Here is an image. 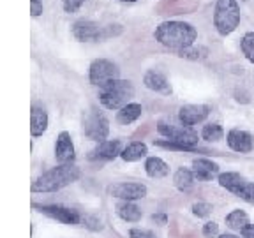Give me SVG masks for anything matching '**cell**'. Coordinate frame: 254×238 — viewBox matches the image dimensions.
<instances>
[{"instance_id": "1", "label": "cell", "mask_w": 254, "mask_h": 238, "mask_svg": "<svg viewBox=\"0 0 254 238\" xmlns=\"http://www.w3.org/2000/svg\"><path fill=\"white\" fill-rule=\"evenodd\" d=\"M154 39L164 48L180 53L187 48L194 46L198 41V30L192 23L182 20H166L155 27Z\"/></svg>"}, {"instance_id": "2", "label": "cell", "mask_w": 254, "mask_h": 238, "mask_svg": "<svg viewBox=\"0 0 254 238\" xmlns=\"http://www.w3.org/2000/svg\"><path fill=\"white\" fill-rule=\"evenodd\" d=\"M81 177V170L74 163L69 164H59L52 170L44 171L39 175L34 183H32V192H57L62 190L64 187L71 185Z\"/></svg>"}, {"instance_id": "3", "label": "cell", "mask_w": 254, "mask_h": 238, "mask_svg": "<svg viewBox=\"0 0 254 238\" xmlns=\"http://www.w3.org/2000/svg\"><path fill=\"white\" fill-rule=\"evenodd\" d=\"M242 21V12L238 0H215L214 5V27L219 36H231Z\"/></svg>"}, {"instance_id": "4", "label": "cell", "mask_w": 254, "mask_h": 238, "mask_svg": "<svg viewBox=\"0 0 254 238\" xmlns=\"http://www.w3.org/2000/svg\"><path fill=\"white\" fill-rule=\"evenodd\" d=\"M72 37L79 43H97V41H106L110 37H115L122 34L120 25H99L92 20H78L71 27Z\"/></svg>"}, {"instance_id": "5", "label": "cell", "mask_w": 254, "mask_h": 238, "mask_svg": "<svg viewBox=\"0 0 254 238\" xmlns=\"http://www.w3.org/2000/svg\"><path fill=\"white\" fill-rule=\"evenodd\" d=\"M134 97V85L129 79H117L108 87L99 90V103L106 110L119 111L129 103H132Z\"/></svg>"}, {"instance_id": "6", "label": "cell", "mask_w": 254, "mask_h": 238, "mask_svg": "<svg viewBox=\"0 0 254 238\" xmlns=\"http://www.w3.org/2000/svg\"><path fill=\"white\" fill-rule=\"evenodd\" d=\"M157 132L161 136H164V139H168L173 145H179V147H186V148H196L199 138L198 132L192 129V127H186V125H173V123L168 122H157Z\"/></svg>"}, {"instance_id": "7", "label": "cell", "mask_w": 254, "mask_h": 238, "mask_svg": "<svg viewBox=\"0 0 254 238\" xmlns=\"http://www.w3.org/2000/svg\"><path fill=\"white\" fill-rule=\"evenodd\" d=\"M117 79H120V69L115 62H111L108 59L92 60L90 67H88V81L94 87L104 88Z\"/></svg>"}, {"instance_id": "8", "label": "cell", "mask_w": 254, "mask_h": 238, "mask_svg": "<svg viewBox=\"0 0 254 238\" xmlns=\"http://www.w3.org/2000/svg\"><path fill=\"white\" fill-rule=\"evenodd\" d=\"M83 132L88 139L95 143H103L110 136V120L103 111L92 108L83 117Z\"/></svg>"}, {"instance_id": "9", "label": "cell", "mask_w": 254, "mask_h": 238, "mask_svg": "<svg viewBox=\"0 0 254 238\" xmlns=\"http://www.w3.org/2000/svg\"><path fill=\"white\" fill-rule=\"evenodd\" d=\"M212 108L208 104H186L179 110V122L186 127L198 125L210 115Z\"/></svg>"}, {"instance_id": "10", "label": "cell", "mask_w": 254, "mask_h": 238, "mask_svg": "<svg viewBox=\"0 0 254 238\" xmlns=\"http://www.w3.org/2000/svg\"><path fill=\"white\" fill-rule=\"evenodd\" d=\"M36 208H39V212H43L48 217L55 219L62 224H67V226H76L81 221V215L78 212L62 205H36Z\"/></svg>"}, {"instance_id": "11", "label": "cell", "mask_w": 254, "mask_h": 238, "mask_svg": "<svg viewBox=\"0 0 254 238\" xmlns=\"http://www.w3.org/2000/svg\"><path fill=\"white\" fill-rule=\"evenodd\" d=\"M148 189L145 183L138 182H120L110 189V194L115 196L124 201H136V199H143L147 196Z\"/></svg>"}, {"instance_id": "12", "label": "cell", "mask_w": 254, "mask_h": 238, "mask_svg": "<svg viewBox=\"0 0 254 238\" xmlns=\"http://www.w3.org/2000/svg\"><path fill=\"white\" fill-rule=\"evenodd\" d=\"M122 141L120 139H106L97 143V147L88 152V161H113L122 154Z\"/></svg>"}, {"instance_id": "13", "label": "cell", "mask_w": 254, "mask_h": 238, "mask_svg": "<svg viewBox=\"0 0 254 238\" xmlns=\"http://www.w3.org/2000/svg\"><path fill=\"white\" fill-rule=\"evenodd\" d=\"M226 143L228 147L233 152H238V154H251L254 148V138L251 132L244 131V129H231L226 134Z\"/></svg>"}, {"instance_id": "14", "label": "cell", "mask_w": 254, "mask_h": 238, "mask_svg": "<svg viewBox=\"0 0 254 238\" xmlns=\"http://www.w3.org/2000/svg\"><path fill=\"white\" fill-rule=\"evenodd\" d=\"M55 159L59 164H69L74 163L76 159V150H74V143L72 138L67 131H62L57 136L55 141Z\"/></svg>"}, {"instance_id": "15", "label": "cell", "mask_w": 254, "mask_h": 238, "mask_svg": "<svg viewBox=\"0 0 254 238\" xmlns=\"http://www.w3.org/2000/svg\"><path fill=\"white\" fill-rule=\"evenodd\" d=\"M192 173H194L196 180L198 182H208V180L215 178V177H219V164L214 163L212 159L208 157H196L194 161H192Z\"/></svg>"}, {"instance_id": "16", "label": "cell", "mask_w": 254, "mask_h": 238, "mask_svg": "<svg viewBox=\"0 0 254 238\" xmlns=\"http://www.w3.org/2000/svg\"><path fill=\"white\" fill-rule=\"evenodd\" d=\"M143 85L148 88V90L155 92V94H161V95H170L173 92L170 85V79L163 74L161 71L157 69H150V71L145 72L143 76Z\"/></svg>"}, {"instance_id": "17", "label": "cell", "mask_w": 254, "mask_h": 238, "mask_svg": "<svg viewBox=\"0 0 254 238\" xmlns=\"http://www.w3.org/2000/svg\"><path fill=\"white\" fill-rule=\"evenodd\" d=\"M48 123H50V119H48V111L44 110V106L41 104H32L30 110V134L32 138H39L46 132Z\"/></svg>"}, {"instance_id": "18", "label": "cell", "mask_w": 254, "mask_h": 238, "mask_svg": "<svg viewBox=\"0 0 254 238\" xmlns=\"http://www.w3.org/2000/svg\"><path fill=\"white\" fill-rule=\"evenodd\" d=\"M217 182L222 189L230 190L231 194L240 196L249 180H246V177H242L240 173H235V171H224L217 177Z\"/></svg>"}, {"instance_id": "19", "label": "cell", "mask_w": 254, "mask_h": 238, "mask_svg": "<svg viewBox=\"0 0 254 238\" xmlns=\"http://www.w3.org/2000/svg\"><path fill=\"white\" fill-rule=\"evenodd\" d=\"M148 154V147L143 141H131L127 147H124L120 159L126 163H138L141 159H145Z\"/></svg>"}, {"instance_id": "20", "label": "cell", "mask_w": 254, "mask_h": 238, "mask_svg": "<svg viewBox=\"0 0 254 238\" xmlns=\"http://www.w3.org/2000/svg\"><path fill=\"white\" fill-rule=\"evenodd\" d=\"M145 171H147L150 178H164V177L170 175V166L161 157L152 155V157H147V161H145Z\"/></svg>"}, {"instance_id": "21", "label": "cell", "mask_w": 254, "mask_h": 238, "mask_svg": "<svg viewBox=\"0 0 254 238\" xmlns=\"http://www.w3.org/2000/svg\"><path fill=\"white\" fill-rule=\"evenodd\" d=\"M143 113V108L139 103H129L127 106H124L122 110L117 111V122L120 123V125H131L132 122H136V120L141 117Z\"/></svg>"}, {"instance_id": "22", "label": "cell", "mask_w": 254, "mask_h": 238, "mask_svg": "<svg viewBox=\"0 0 254 238\" xmlns=\"http://www.w3.org/2000/svg\"><path fill=\"white\" fill-rule=\"evenodd\" d=\"M196 182V177L194 173H192V170L190 168H179V170L175 171L173 175V183L175 187L179 190H182V192H187V190L192 189V185H194Z\"/></svg>"}, {"instance_id": "23", "label": "cell", "mask_w": 254, "mask_h": 238, "mask_svg": "<svg viewBox=\"0 0 254 238\" xmlns=\"http://www.w3.org/2000/svg\"><path fill=\"white\" fill-rule=\"evenodd\" d=\"M226 226L233 231H240L242 233L246 228L251 226L249 215L246 214L244 210H233L226 215Z\"/></svg>"}, {"instance_id": "24", "label": "cell", "mask_w": 254, "mask_h": 238, "mask_svg": "<svg viewBox=\"0 0 254 238\" xmlns=\"http://www.w3.org/2000/svg\"><path fill=\"white\" fill-rule=\"evenodd\" d=\"M119 217L126 222H138L141 221L143 214L138 205H134L132 201H126L122 205H119Z\"/></svg>"}, {"instance_id": "25", "label": "cell", "mask_w": 254, "mask_h": 238, "mask_svg": "<svg viewBox=\"0 0 254 238\" xmlns=\"http://www.w3.org/2000/svg\"><path fill=\"white\" fill-rule=\"evenodd\" d=\"M201 139H205V141H210V143H215V141H221L222 138H224V129H222L221 123L217 122H210L206 123V125H203L201 129Z\"/></svg>"}, {"instance_id": "26", "label": "cell", "mask_w": 254, "mask_h": 238, "mask_svg": "<svg viewBox=\"0 0 254 238\" xmlns=\"http://www.w3.org/2000/svg\"><path fill=\"white\" fill-rule=\"evenodd\" d=\"M240 50H242L244 57L254 63V32H246L244 37L240 39Z\"/></svg>"}, {"instance_id": "27", "label": "cell", "mask_w": 254, "mask_h": 238, "mask_svg": "<svg viewBox=\"0 0 254 238\" xmlns=\"http://www.w3.org/2000/svg\"><path fill=\"white\" fill-rule=\"evenodd\" d=\"M179 57H182V59H189V60H199V59H206V55H208V50L203 46H190L187 48V50H184V52L177 53Z\"/></svg>"}, {"instance_id": "28", "label": "cell", "mask_w": 254, "mask_h": 238, "mask_svg": "<svg viewBox=\"0 0 254 238\" xmlns=\"http://www.w3.org/2000/svg\"><path fill=\"white\" fill-rule=\"evenodd\" d=\"M212 214V205L206 201H198L192 205V215H196V217L203 219V217H208V215Z\"/></svg>"}, {"instance_id": "29", "label": "cell", "mask_w": 254, "mask_h": 238, "mask_svg": "<svg viewBox=\"0 0 254 238\" xmlns=\"http://www.w3.org/2000/svg\"><path fill=\"white\" fill-rule=\"evenodd\" d=\"M62 2V9L67 14H72V12H78L79 9L83 7V4L87 0H60Z\"/></svg>"}, {"instance_id": "30", "label": "cell", "mask_w": 254, "mask_h": 238, "mask_svg": "<svg viewBox=\"0 0 254 238\" xmlns=\"http://www.w3.org/2000/svg\"><path fill=\"white\" fill-rule=\"evenodd\" d=\"M215 235H219V224L215 221H208L203 224V237L206 238H212L215 237Z\"/></svg>"}, {"instance_id": "31", "label": "cell", "mask_w": 254, "mask_h": 238, "mask_svg": "<svg viewBox=\"0 0 254 238\" xmlns=\"http://www.w3.org/2000/svg\"><path fill=\"white\" fill-rule=\"evenodd\" d=\"M129 238H157L155 233L150 230H141V228H131L129 230Z\"/></svg>"}, {"instance_id": "32", "label": "cell", "mask_w": 254, "mask_h": 238, "mask_svg": "<svg viewBox=\"0 0 254 238\" xmlns=\"http://www.w3.org/2000/svg\"><path fill=\"white\" fill-rule=\"evenodd\" d=\"M238 198H242L244 201L254 205V182H247V185L244 187V190H242V194L238 196Z\"/></svg>"}, {"instance_id": "33", "label": "cell", "mask_w": 254, "mask_h": 238, "mask_svg": "<svg viewBox=\"0 0 254 238\" xmlns=\"http://www.w3.org/2000/svg\"><path fill=\"white\" fill-rule=\"evenodd\" d=\"M44 12L43 0H30V16L32 18H39Z\"/></svg>"}, {"instance_id": "34", "label": "cell", "mask_w": 254, "mask_h": 238, "mask_svg": "<svg viewBox=\"0 0 254 238\" xmlns=\"http://www.w3.org/2000/svg\"><path fill=\"white\" fill-rule=\"evenodd\" d=\"M83 226H87L88 230H92V231H99L101 228H103V224H101V221L97 217L87 215V217L83 219Z\"/></svg>"}, {"instance_id": "35", "label": "cell", "mask_w": 254, "mask_h": 238, "mask_svg": "<svg viewBox=\"0 0 254 238\" xmlns=\"http://www.w3.org/2000/svg\"><path fill=\"white\" fill-rule=\"evenodd\" d=\"M152 221H154V222H157V224H159V226H164V224H166V222H168V217H166V215H164V214H157V215H152Z\"/></svg>"}, {"instance_id": "36", "label": "cell", "mask_w": 254, "mask_h": 238, "mask_svg": "<svg viewBox=\"0 0 254 238\" xmlns=\"http://www.w3.org/2000/svg\"><path fill=\"white\" fill-rule=\"evenodd\" d=\"M242 238H254V224H251L249 228L242 231Z\"/></svg>"}, {"instance_id": "37", "label": "cell", "mask_w": 254, "mask_h": 238, "mask_svg": "<svg viewBox=\"0 0 254 238\" xmlns=\"http://www.w3.org/2000/svg\"><path fill=\"white\" fill-rule=\"evenodd\" d=\"M219 238H240V237H237V235H231V233H224V235H221Z\"/></svg>"}, {"instance_id": "38", "label": "cell", "mask_w": 254, "mask_h": 238, "mask_svg": "<svg viewBox=\"0 0 254 238\" xmlns=\"http://www.w3.org/2000/svg\"><path fill=\"white\" fill-rule=\"evenodd\" d=\"M119 2H124V4H134L138 0H119Z\"/></svg>"}]
</instances>
